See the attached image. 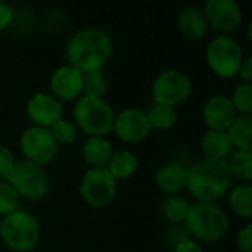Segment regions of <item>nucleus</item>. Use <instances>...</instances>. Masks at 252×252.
<instances>
[{
	"label": "nucleus",
	"instance_id": "f257e3e1",
	"mask_svg": "<svg viewBox=\"0 0 252 252\" xmlns=\"http://www.w3.org/2000/svg\"><path fill=\"white\" fill-rule=\"evenodd\" d=\"M112 55L111 37L99 28H83L66 44L68 65L81 74L100 71Z\"/></svg>",
	"mask_w": 252,
	"mask_h": 252
},
{
	"label": "nucleus",
	"instance_id": "f03ea898",
	"mask_svg": "<svg viewBox=\"0 0 252 252\" xmlns=\"http://www.w3.org/2000/svg\"><path fill=\"white\" fill-rule=\"evenodd\" d=\"M233 183L226 159H202L186 168V188L199 202H216Z\"/></svg>",
	"mask_w": 252,
	"mask_h": 252
},
{
	"label": "nucleus",
	"instance_id": "7ed1b4c3",
	"mask_svg": "<svg viewBox=\"0 0 252 252\" xmlns=\"http://www.w3.org/2000/svg\"><path fill=\"white\" fill-rule=\"evenodd\" d=\"M188 230L205 242L221 241L229 232V217L224 210L213 202H196L190 205L185 220Z\"/></svg>",
	"mask_w": 252,
	"mask_h": 252
},
{
	"label": "nucleus",
	"instance_id": "20e7f679",
	"mask_svg": "<svg viewBox=\"0 0 252 252\" xmlns=\"http://www.w3.org/2000/svg\"><path fill=\"white\" fill-rule=\"evenodd\" d=\"M0 238L12 251L28 252L40 241V224L32 214L15 210L0 220Z\"/></svg>",
	"mask_w": 252,
	"mask_h": 252
},
{
	"label": "nucleus",
	"instance_id": "39448f33",
	"mask_svg": "<svg viewBox=\"0 0 252 252\" xmlns=\"http://www.w3.org/2000/svg\"><path fill=\"white\" fill-rule=\"evenodd\" d=\"M74 118L77 126L90 137H103L112 130L115 114L102 97L81 96L74 106Z\"/></svg>",
	"mask_w": 252,
	"mask_h": 252
},
{
	"label": "nucleus",
	"instance_id": "423d86ee",
	"mask_svg": "<svg viewBox=\"0 0 252 252\" xmlns=\"http://www.w3.org/2000/svg\"><path fill=\"white\" fill-rule=\"evenodd\" d=\"M4 182H7L19 196L30 201L41 199L49 188V180L44 170L27 159L15 162Z\"/></svg>",
	"mask_w": 252,
	"mask_h": 252
},
{
	"label": "nucleus",
	"instance_id": "0eeeda50",
	"mask_svg": "<svg viewBox=\"0 0 252 252\" xmlns=\"http://www.w3.org/2000/svg\"><path fill=\"white\" fill-rule=\"evenodd\" d=\"M244 53L239 43L229 35H217L207 47V62L214 74L230 78L238 74Z\"/></svg>",
	"mask_w": 252,
	"mask_h": 252
},
{
	"label": "nucleus",
	"instance_id": "6e6552de",
	"mask_svg": "<svg viewBox=\"0 0 252 252\" xmlns=\"http://www.w3.org/2000/svg\"><path fill=\"white\" fill-rule=\"evenodd\" d=\"M192 93L190 78L180 69L170 68L161 71L152 83V96L155 103L174 108L183 103Z\"/></svg>",
	"mask_w": 252,
	"mask_h": 252
},
{
	"label": "nucleus",
	"instance_id": "1a4fd4ad",
	"mask_svg": "<svg viewBox=\"0 0 252 252\" xmlns=\"http://www.w3.org/2000/svg\"><path fill=\"white\" fill-rule=\"evenodd\" d=\"M117 180L108 168H89L80 183V193L84 202L93 208L108 205L115 195Z\"/></svg>",
	"mask_w": 252,
	"mask_h": 252
},
{
	"label": "nucleus",
	"instance_id": "9d476101",
	"mask_svg": "<svg viewBox=\"0 0 252 252\" xmlns=\"http://www.w3.org/2000/svg\"><path fill=\"white\" fill-rule=\"evenodd\" d=\"M21 151L27 161L41 167L56 157L58 143L49 128L32 126L21 136Z\"/></svg>",
	"mask_w": 252,
	"mask_h": 252
},
{
	"label": "nucleus",
	"instance_id": "9b49d317",
	"mask_svg": "<svg viewBox=\"0 0 252 252\" xmlns=\"http://www.w3.org/2000/svg\"><path fill=\"white\" fill-rule=\"evenodd\" d=\"M202 12L208 27L221 32H232L242 24V9L236 0H207Z\"/></svg>",
	"mask_w": 252,
	"mask_h": 252
},
{
	"label": "nucleus",
	"instance_id": "f8f14e48",
	"mask_svg": "<svg viewBox=\"0 0 252 252\" xmlns=\"http://www.w3.org/2000/svg\"><path fill=\"white\" fill-rule=\"evenodd\" d=\"M112 130L126 143H139L151 131L146 112L139 108H126L114 120Z\"/></svg>",
	"mask_w": 252,
	"mask_h": 252
},
{
	"label": "nucleus",
	"instance_id": "ddd939ff",
	"mask_svg": "<svg viewBox=\"0 0 252 252\" xmlns=\"http://www.w3.org/2000/svg\"><path fill=\"white\" fill-rule=\"evenodd\" d=\"M27 114L35 126L49 128L62 118V106L55 96L35 93L27 103Z\"/></svg>",
	"mask_w": 252,
	"mask_h": 252
},
{
	"label": "nucleus",
	"instance_id": "4468645a",
	"mask_svg": "<svg viewBox=\"0 0 252 252\" xmlns=\"http://www.w3.org/2000/svg\"><path fill=\"white\" fill-rule=\"evenodd\" d=\"M238 112L235 111L229 96L214 94L211 96L202 109V118L210 130L226 131L230 124L235 121Z\"/></svg>",
	"mask_w": 252,
	"mask_h": 252
},
{
	"label": "nucleus",
	"instance_id": "2eb2a0df",
	"mask_svg": "<svg viewBox=\"0 0 252 252\" xmlns=\"http://www.w3.org/2000/svg\"><path fill=\"white\" fill-rule=\"evenodd\" d=\"M50 89L56 99L72 100L83 93V74L69 65H62L52 74Z\"/></svg>",
	"mask_w": 252,
	"mask_h": 252
},
{
	"label": "nucleus",
	"instance_id": "dca6fc26",
	"mask_svg": "<svg viewBox=\"0 0 252 252\" xmlns=\"http://www.w3.org/2000/svg\"><path fill=\"white\" fill-rule=\"evenodd\" d=\"M177 25L183 35L189 40H201L208 32V22L204 12L193 6H189L180 12Z\"/></svg>",
	"mask_w": 252,
	"mask_h": 252
},
{
	"label": "nucleus",
	"instance_id": "f3484780",
	"mask_svg": "<svg viewBox=\"0 0 252 252\" xmlns=\"http://www.w3.org/2000/svg\"><path fill=\"white\" fill-rule=\"evenodd\" d=\"M112 154V146L105 137H89L81 148L83 159L92 168H106Z\"/></svg>",
	"mask_w": 252,
	"mask_h": 252
},
{
	"label": "nucleus",
	"instance_id": "a211bd4d",
	"mask_svg": "<svg viewBox=\"0 0 252 252\" xmlns=\"http://www.w3.org/2000/svg\"><path fill=\"white\" fill-rule=\"evenodd\" d=\"M232 149L233 146L226 131L208 130L201 139V151L207 159H226Z\"/></svg>",
	"mask_w": 252,
	"mask_h": 252
},
{
	"label": "nucleus",
	"instance_id": "6ab92c4d",
	"mask_svg": "<svg viewBox=\"0 0 252 252\" xmlns=\"http://www.w3.org/2000/svg\"><path fill=\"white\" fill-rule=\"evenodd\" d=\"M155 182L164 192L176 193L186 185V168L179 164H164L158 168Z\"/></svg>",
	"mask_w": 252,
	"mask_h": 252
},
{
	"label": "nucleus",
	"instance_id": "aec40b11",
	"mask_svg": "<svg viewBox=\"0 0 252 252\" xmlns=\"http://www.w3.org/2000/svg\"><path fill=\"white\" fill-rule=\"evenodd\" d=\"M232 146L241 151H251V133H252V114H239L235 121L226 130Z\"/></svg>",
	"mask_w": 252,
	"mask_h": 252
},
{
	"label": "nucleus",
	"instance_id": "412c9836",
	"mask_svg": "<svg viewBox=\"0 0 252 252\" xmlns=\"http://www.w3.org/2000/svg\"><path fill=\"white\" fill-rule=\"evenodd\" d=\"M139 167V159L130 151H118L112 154L111 161L108 164V171L112 174L115 180H126L131 177Z\"/></svg>",
	"mask_w": 252,
	"mask_h": 252
},
{
	"label": "nucleus",
	"instance_id": "4be33fe9",
	"mask_svg": "<svg viewBox=\"0 0 252 252\" xmlns=\"http://www.w3.org/2000/svg\"><path fill=\"white\" fill-rule=\"evenodd\" d=\"M227 167L233 179L250 182L252 179V152L236 149L229 155Z\"/></svg>",
	"mask_w": 252,
	"mask_h": 252
},
{
	"label": "nucleus",
	"instance_id": "5701e85b",
	"mask_svg": "<svg viewBox=\"0 0 252 252\" xmlns=\"http://www.w3.org/2000/svg\"><path fill=\"white\" fill-rule=\"evenodd\" d=\"M151 130H167L171 128L177 121V112L174 108L167 105L155 103L146 114Z\"/></svg>",
	"mask_w": 252,
	"mask_h": 252
},
{
	"label": "nucleus",
	"instance_id": "b1692460",
	"mask_svg": "<svg viewBox=\"0 0 252 252\" xmlns=\"http://www.w3.org/2000/svg\"><path fill=\"white\" fill-rule=\"evenodd\" d=\"M229 202L232 210L245 219H251L252 216V188L251 185H239L232 189Z\"/></svg>",
	"mask_w": 252,
	"mask_h": 252
},
{
	"label": "nucleus",
	"instance_id": "393cba45",
	"mask_svg": "<svg viewBox=\"0 0 252 252\" xmlns=\"http://www.w3.org/2000/svg\"><path fill=\"white\" fill-rule=\"evenodd\" d=\"M108 89L106 78L102 71L83 74V93L90 97H102Z\"/></svg>",
	"mask_w": 252,
	"mask_h": 252
},
{
	"label": "nucleus",
	"instance_id": "a878e982",
	"mask_svg": "<svg viewBox=\"0 0 252 252\" xmlns=\"http://www.w3.org/2000/svg\"><path fill=\"white\" fill-rule=\"evenodd\" d=\"M235 111L239 114H251L252 112V86L251 83L239 84L232 96L229 97Z\"/></svg>",
	"mask_w": 252,
	"mask_h": 252
},
{
	"label": "nucleus",
	"instance_id": "bb28decb",
	"mask_svg": "<svg viewBox=\"0 0 252 252\" xmlns=\"http://www.w3.org/2000/svg\"><path fill=\"white\" fill-rule=\"evenodd\" d=\"M190 204L183 199V198H170L165 204H164V216L167 220L173 221V223H182L186 220L188 213H189Z\"/></svg>",
	"mask_w": 252,
	"mask_h": 252
},
{
	"label": "nucleus",
	"instance_id": "cd10ccee",
	"mask_svg": "<svg viewBox=\"0 0 252 252\" xmlns=\"http://www.w3.org/2000/svg\"><path fill=\"white\" fill-rule=\"evenodd\" d=\"M50 133L53 136V139L56 140V143L59 145H72L75 137H77V130L75 126L63 118H61L59 121H56L50 128Z\"/></svg>",
	"mask_w": 252,
	"mask_h": 252
},
{
	"label": "nucleus",
	"instance_id": "c85d7f7f",
	"mask_svg": "<svg viewBox=\"0 0 252 252\" xmlns=\"http://www.w3.org/2000/svg\"><path fill=\"white\" fill-rule=\"evenodd\" d=\"M19 195L16 190L4 180L0 182V216H7L18 210Z\"/></svg>",
	"mask_w": 252,
	"mask_h": 252
},
{
	"label": "nucleus",
	"instance_id": "c756f323",
	"mask_svg": "<svg viewBox=\"0 0 252 252\" xmlns=\"http://www.w3.org/2000/svg\"><path fill=\"white\" fill-rule=\"evenodd\" d=\"M13 165H15L13 154L10 152L9 148H6L4 145H0V179L1 180L7 177Z\"/></svg>",
	"mask_w": 252,
	"mask_h": 252
},
{
	"label": "nucleus",
	"instance_id": "7c9ffc66",
	"mask_svg": "<svg viewBox=\"0 0 252 252\" xmlns=\"http://www.w3.org/2000/svg\"><path fill=\"white\" fill-rule=\"evenodd\" d=\"M236 245L241 252H251L252 250V226L247 224L244 229L238 232Z\"/></svg>",
	"mask_w": 252,
	"mask_h": 252
},
{
	"label": "nucleus",
	"instance_id": "2f4dec72",
	"mask_svg": "<svg viewBox=\"0 0 252 252\" xmlns=\"http://www.w3.org/2000/svg\"><path fill=\"white\" fill-rule=\"evenodd\" d=\"M12 19H13V9L7 3L0 1V31L7 28Z\"/></svg>",
	"mask_w": 252,
	"mask_h": 252
},
{
	"label": "nucleus",
	"instance_id": "473e14b6",
	"mask_svg": "<svg viewBox=\"0 0 252 252\" xmlns=\"http://www.w3.org/2000/svg\"><path fill=\"white\" fill-rule=\"evenodd\" d=\"M238 74L241 75V78H244L247 83H250L252 80V56H247L242 59V63L238 69Z\"/></svg>",
	"mask_w": 252,
	"mask_h": 252
},
{
	"label": "nucleus",
	"instance_id": "72a5a7b5",
	"mask_svg": "<svg viewBox=\"0 0 252 252\" xmlns=\"http://www.w3.org/2000/svg\"><path fill=\"white\" fill-rule=\"evenodd\" d=\"M173 252H204V250L192 241H183L174 248Z\"/></svg>",
	"mask_w": 252,
	"mask_h": 252
}]
</instances>
